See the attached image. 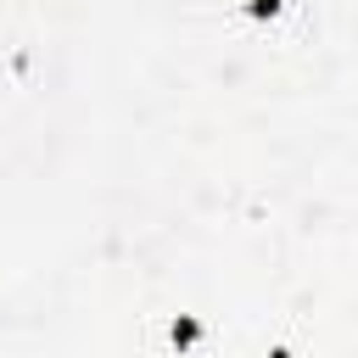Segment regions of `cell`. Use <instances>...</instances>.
<instances>
[{
  "instance_id": "7a4b0ae2",
  "label": "cell",
  "mask_w": 358,
  "mask_h": 358,
  "mask_svg": "<svg viewBox=\"0 0 358 358\" xmlns=\"http://www.w3.org/2000/svg\"><path fill=\"white\" fill-rule=\"evenodd\" d=\"M246 11H252V17H274V11H280V0H246Z\"/></svg>"
},
{
  "instance_id": "6da1fadb",
  "label": "cell",
  "mask_w": 358,
  "mask_h": 358,
  "mask_svg": "<svg viewBox=\"0 0 358 358\" xmlns=\"http://www.w3.org/2000/svg\"><path fill=\"white\" fill-rule=\"evenodd\" d=\"M173 341H179V347H190V341H196V324H190V319H179V324H173Z\"/></svg>"
}]
</instances>
